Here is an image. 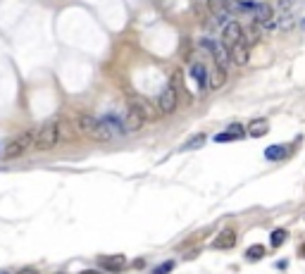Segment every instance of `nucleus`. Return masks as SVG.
<instances>
[{"label":"nucleus","mask_w":305,"mask_h":274,"mask_svg":"<svg viewBox=\"0 0 305 274\" xmlns=\"http://www.w3.org/2000/svg\"><path fill=\"white\" fill-rule=\"evenodd\" d=\"M79 132L88 136L91 141H98V143H105L112 138V132L110 127L103 122V117H93V115H79Z\"/></svg>","instance_id":"f257e3e1"},{"label":"nucleus","mask_w":305,"mask_h":274,"mask_svg":"<svg viewBox=\"0 0 305 274\" xmlns=\"http://www.w3.org/2000/svg\"><path fill=\"white\" fill-rule=\"evenodd\" d=\"M60 138H62V122L50 120L36 132V143H33V148H38V150H50V148H55V145L60 143Z\"/></svg>","instance_id":"f03ea898"},{"label":"nucleus","mask_w":305,"mask_h":274,"mask_svg":"<svg viewBox=\"0 0 305 274\" xmlns=\"http://www.w3.org/2000/svg\"><path fill=\"white\" fill-rule=\"evenodd\" d=\"M33 143H36V134L31 132H24L19 134V136H14L7 145H5V150H2V155L5 157H19V155H24L29 148H33Z\"/></svg>","instance_id":"7ed1b4c3"},{"label":"nucleus","mask_w":305,"mask_h":274,"mask_svg":"<svg viewBox=\"0 0 305 274\" xmlns=\"http://www.w3.org/2000/svg\"><path fill=\"white\" fill-rule=\"evenodd\" d=\"M157 110L162 112V115H172L176 110V86L174 84H167L162 88V93H160V98H157Z\"/></svg>","instance_id":"20e7f679"},{"label":"nucleus","mask_w":305,"mask_h":274,"mask_svg":"<svg viewBox=\"0 0 305 274\" xmlns=\"http://www.w3.org/2000/svg\"><path fill=\"white\" fill-rule=\"evenodd\" d=\"M239 41H243V26L239 22H234V19H229L224 26H222V43L231 48V45H236Z\"/></svg>","instance_id":"39448f33"},{"label":"nucleus","mask_w":305,"mask_h":274,"mask_svg":"<svg viewBox=\"0 0 305 274\" xmlns=\"http://www.w3.org/2000/svg\"><path fill=\"white\" fill-rule=\"evenodd\" d=\"M146 122H148V120L143 117L141 112L134 108V105H129V103H127V115H124V124H127V129H129V132H141Z\"/></svg>","instance_id":"423d86ee"},{"label":"nucleus","mask_w":305,"mask_h":274,"mask_svg":"<svg viewBox=\"0 0 305 274\" xmlns=\"http://www.w3.org/2000/svg\"><path fill=\"white\" fill-rule=\"evenodd\" d=\"M229 55H231V62H234V65H239V67L248 65V57H251L248 45L243 43V41H239L236 45H231V48H229Z\"/></svg>","instance_id":"0eeeda50"},{"label":"nucleus","mask_w":305,"mask_h":274,"mask_svg":"<svg viewBox=\"0 0 305 274\" xmlns=\"http://www.w3.org/2000/svg\"><path fill=\"white\" fill-rule=\"evenodd\" d=\"M253 17H255L260 24L267 26L270 22H274V7L270 5V2H258V5H255V12H253Z\"/></svg>","instance_id":"6e6552de"},{"label":"nucleus","mask_w":305,"mask_h":274,"mask_svg":"<svg viewBox=\"0 0 305 274\" xmlns=\"http://www.w3.org/2000/svg\"><path fill=\"white\" fill-rule=\"evenodd\" d=\"M129 105H134L146 120H155V110H152V105L146 98H141V96H129Z\"/></svg>","instance_id":"1a4fd4ad"},{"label":"nucleus","mask_w":305,"mask_h":274,"mask_svg":"<svg viewBox=\"0 0 305 274\" xmlns=\"http://www.w3.org/2000/svg\"><path fill=\"white\" fill-rule=\"evenodd\" d=\"M243 136V127L241 124H231L229 127V132H222L215 136V141L217 143H227V141H236V138H241Z\"/></svg>","instance_id":"9d476101"},{"label":"nucleus","mask_w":305,"mask_h":274,"mask_svg":"<svg viewBox=\"0 0 305 274\" xmlns=\"http://www.w3.org/2000/svg\"><path fill=\"white\" fill-rule=\"evenodd\" d=\"M191 77L198 81V86H200V91L203 88H207V79H210V72H207L205 67L200 65V62H196V65H191Z\"/></svg>","instance_id":"9b49d317"},{"label":"nucleus","mask_w":305,"mask_h":274,"mask_svg":"<svg viewBox=\"0 0 305 274\" xmlns=\"http://www.w3.org/2000/svg\"><path fill=\"white\" fill-rule=\"evenodd\" d=\"M103 122H105V124L110 127V132L117 134V136H122V134L129 132V129H127V124H124V122H122L117 115H105V117H103Z\"/></svg>","instance_id":"f8f14e48"},{"label":"nucleus","mask_w":305,"mask_h":274,"mask_svg":"<svg viewBox=\"0 0 305 274\" xmlns=\"http://www.w3.org/2000/svg\"><path fill=\"white\" fill-rule=\"evenodd\" d=\"M224 81H227V69H224V67H217V65H215V69L210 72V79H207L210 88L224 86Z\"/></svg>","instance_id":"ddd939ff"},{"label":"nucleus","mask_w":305,"mask_h":274,"mask_svg":"<svg viewBox=\"0 0 305 274\" xmlns=\"http://www.w3.org/2000/svg\"><path fill=\"white\" fill-rule=\"evenodd\" d=\"M100 265H103L105 270L120 272L122 267H124V258H122V255H103V258H100Z\"/></svg>","instance_id":"4468645a"},{"label":"nucleus","mask_w":305,"mask_h":274,"mask_svg":"<svg viewBox=\"0 0 305 274\" xmlns=\"http://www.w3.org/2000/svg\"><path fill=\"white\" fill-rule=\"evenodd\" d=\"M234 243H236V234L231 229H224L217 239H215V248H231Z\"/></svg>","instance_id":"2eb2a0df"},{"label":"nucleus","mask_w":305,"mask_h":274,"mask_svg":"<svg viewBox=\"0 0 305 274\" xmlns=\"http://www.w3.org/2000/svg\"><path fill=\"white\" fill-rule=\"evenodd\" d=\"M289 155V145H270L267 150H265V157L267 160H282Z\"/></svg>","instance_id":"dca6fc26"},{"label":"nucleus","mask_w":305,"mask_h":274,"mask_svg":"<svg viewBox=\"0 0 305 274\" xmlns=\"http://www.w3.org/2000/svg\"><path fill=\"white\" fill-rule=\"evenodd\" d=\"M267 132H270V124H267L265 120L253 122L251 127H248V136H253V138H260V136H265Z\"/></svg>","instance_id":"f3484780"},{"label":"nucleus","mask_w":305,"mask_h":274,"mask_svg":"<svg viewBox=\"0 0 305 274\" xmlns=\"http://www.w3.org/2000/svg\"><path fill=\"white\" fill-rule=\"evenodd\" d=\"M286 229H277V231H272V236H270V243H272L274 248H279V246H284V241H286Z\"/></svg>","instance_id":"a211bd4d"},{"label":"nucleus","mask_w":305,"mask_h":274,"mask_svg":"<svg viewBox=\"0 0 305 274\" xmlns=\"http://www.w3.org/2000/svg\"><path fill=\"white\" fill-rule=\"evenodd\" d=\"M203 143H205V136H203V134H198V136H193L191 141L186 143V145H184V150H196V148H200Z\"/></svg>","instance_id":"6ab92c4d"},{"label":"nucleus","mask_w":305,"mask_h":274,"mask_svg":"<svg viewBox=\"0 0 305 274\" xmlns=\"http://www.w3.org/2000/svg\"><path fill=\"white\" fill-rule=\"evenodd\" d=\"M262 255H265V248H262V246H253V248L246 251V258H248V260H260Z\"/></svg>","instance_id":"aec40b11"},{"label":"nucleus","mask_w":305,"mask_h":274,"mask_svg":"<svg viewBox=\"0 0 305 274\" xmlns=\"http://www.w3.org/2000/svg\"><path fill=\"white\" fill-rule=\"evenodd\" d=\"M172 270H174V260H167V263H162L160 267H155L152 274H169Z\"/></svg>","instance_id":"412c9836"},{"label":"nucleus","mask_w":305,"mask_h":274,"mask_svg":"<svg viewBox=\"0 0 305 274\" xmlns=\"http://www.w3.org/2000/svg\"><path fill=\"white\" fill-rule=\"evenodd\" d=\"M17 274H38V270H36V267H22Z\"/></svg>","instance_id":"4be33fe9"},{"label":"nucleus","mask_w":305,"mask_h":274,"mask_svg":"<svg viewBox=\"0 0 305 274\" xmlns=\"http://www.w3.org/2000/svg\"><path fill=\"white\" fill-rule=\"evenodd\" d=\"M296 0H279V5H282V10H289L291 5H294Z\"/></svg>","instance_id":"5701e85b"},{"label":"nucleus","mask_w":305,"mask_h":274,"mask_svg":"<svg viewBox=\"0 0 305 274\" xmlns=\"http://www.w3.org/2000/svg\"><path fill=\"white\" fill-rule=\"evenodd\" d=\"M81 274H103V272H98V270H84Z\"/></svg>","instance_id":"b1692460"},{"label":"nucleus","mask_w":305,"mask_h":274,"mask_svg":"<svg viewBox=\"0 0 305 274\" xmlns=\"http://www.w3.org/2000/svg\"><path fill=\"white\" fill-rule=\"evenodd\" d=\"M303 255H305V246H303Z\"/></svg>","instance_id":"393cba45"},{"label":"nucleus","mask_w":305,"mask_h":274,"mask_svg":"<svg viewBox=\"0 0 305 274\" xmlns=\"http://www.w3.org/2000/svg\"><path fill=\"white\" fill-rule=\"evenodd\" d=\"M0 274H7V272H0Z\"/></svg>","instance_id":"a878e982"}]
</instances>
